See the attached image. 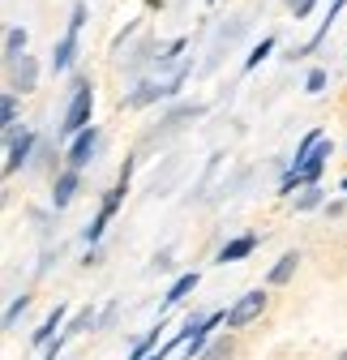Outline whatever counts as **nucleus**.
Returning a JSON list of instances; mask_svg holds the SVG:
<instances>
[{
    "mask_svg": "<svg viewBox=\"0 0 347 360\" xmlns=\"http://www.w3.org/2000/svg\"><path fill=\"white\" fill-rule=\"evenodd\" d=\"M232 352H236V343H232V339H214V347H206L197 360H232Z\"/></svg>",
    "mask_w": 347,
    "mask_h": 360,
    "instance_id": "nucleus-14",
    "label": "nucleus"
},
{
    "mask_svg": "<svg viewBox=\"0 0 347 360\" xmlns=\"http://www.w3.org/2000/svg\"><path fill=\"white\" fill-rule=\"evenodd\" d=\"M193 288H197V270H189V275H181L176 283H171V292H167V304H176V300H181V296H189Z\"/></svg>",
    "mask_w": 347,
    "mask_h": 360,
    "instance_id": "nucleus-12",
    "label": "nucleus"
},
{
    "mask_svg": "<svg viewBox=\"0 0 347 360\" xmlns=\"http://www.w3.org/2000/svg\"><path fill=\"white\" fill-rule=\"evenodd\" d=\"M73 193H77V167L60 172V180L52 185V206H56V210H60V206H69V202H73Z\"/></svg>",
    "mask_w": 347,
    "mask_h": 360,
    "instance_id": "nucleus-7",
    "label": "nucleus"
},
{
    "mask_svg": "<svg viewBox=\"0 0 347 360\" xmlns=\"http://www.w3.org/2000/svg\"><path fill=\"white\" fill-rule=\"evenodd\" d=\"M95 150H99V129H81L77 142H73V150H69V163H73V167H86Z\"/></svg>",
    "mask_w": 347,
    "mask_h": 360,
    "instance_id": "nucleus-5",
    "label": "nucleus"
},
{
    "mask_svg": "<svg viewBox=\"0 0 347 360\" xmlns=\"http://www.w3.org/2000/svg\"><path fill=\"white\" fill-rule=\"evenodd\" d=\"M0 112H5V133L18 129V124H13V112H18V95H13V90H5V95H0Z\"/></svg>",
    "mask_w": 347,
    "mask_h": 360,
    "instance_id": "nucleus-15",
    "label": "nucleus"
},
{
    "mask_svg": "<svg viewBox=\"0 0 347 360\" xmlns=\"http://www.w3.org/2000/svg\"><path fill=\"white\" fill-rule=\"evenodd\" d=\"M81 18H86V9L77 5V9H73V18H69L65 39L56 43V52H52V65H56V69H69V65H73V56H77V30H81Z\"/></svg>",
    "mask_w": 347,
    "mask_h": 360,
    "instance_id": "nucleus-3",
    "label": "nucleus"
},
{
    "mask_svg": "<svg viewBox=\"0 0 347 360\" xmlns=\"http://www.w3.org/2000/svg\"><path fill=\"white\" fill-rule=\"evenodd\" d=\"M91 322H95V318H91V313H81V318H77V322L69 326V335H77V330H86V326H91Z\"/></svg>",
    "mask_w": 347,
    "mask_h": 360,
    "instance_id": "nucleus-20",
    "label": "nucleus"
},
{
    "mask_svg": "<svg viewBox=\"0 0 347 360\" xmlns=\"http://www.w3.org/2000/svg\"><path fill=\"white\" fill-rule=\"evenodd\" d=\"M262 309H266V292H244V296H240V300L223 313V322H228L232 330H236V326H249V322H253Z\"/></svg>",
    "mask_w": 347,
    "mask_h": 360,
    "instance_id": "nucleus-2",
    "label": "nucleus"
},
{
    "mask_svg": "<svg viewBox=\"0 0 347 360\" xmlns=\"http://www.w3.org/2000/svg\"><path fill=\"white\" fill-rule=\"evenodd\" d=\"M60 322H65V304H56V309H52V318H48V322H43V326H39V330H34V339H30V343H34V347H48V343H52V335H56V326H60Z\"/></svg>",
    "mask_w": 347,
    "mask_h": 360,
    "instance_id": "nucleus-8",
    "label": "nucleus"
},
{
    "mask_svg": "<svg viewBox=\"0 0 347 360\" xmlns=\"http://www.w3.org/2000/svg\"><path fill=\"white\" fill-rule=\"evenodd\" d=\"M313 5H317V0H296V5H292V9H296V18H305V13H309Z\"/></svg>",
    "mask_w": 347,
    "mask_h": 360,
    "instance_id": "nucleus-21",
    "label": "nucleus"
},
{
    "mask_svg": "<svg viewBox=\"0 0 347 360\" xmlns=\"http://www.w3.org/2000/svg\"><path fill=\"white\" fill-rule=\"evenodd\" d=\"M5 142H9L5 172L13 176V172H22V167H26V155H30V146H34V133H30V129H9V133H5Z\"/></svg>",
    "mask_w": 347,
    "mask_h": 360,
    "instance_id": "nucleus-4",
    "label": "nucleus"
},
{
    "mask_svg": "<svg viewBox=\"0 0 347 360\" xmlns=\"http://www.w3.org/2000/svg\"><path fill=\"white\" fill-rule=\"evenodd\" d=\"M317 202H322V189H317V185H309L305 193H296V202H292V206H296V210H313Z\"/></svg>",
    "mask_w": 347,
    "mask_h": 360,
    "instance_id": "nucleus-16",
    "label": "nucleus"
},
{
    "mask_svg": "<svg viewBox=\"0 0 347 360\" xmlns=\"http://www.w3.org/2000/svg\"><path fill=\"white\" fill-rule=\"evenodd\" d=\"M339 360H347V352H343V356H339Z\"/></svg>",
    "mask_w": 347,
    "mask_h": 360,
    "instance_id": "nucleus-22",
    "label": "nucleus"
},
{
    "mask_svg": "<svg viewBox=\"0 0 347 360\" xmlns=\"http://www.w3.org/2000/svg\"><path fill=\"white\" fill-rule=\"evenodd\" d=\"M296 266H300V257H296V253H283V257L275 262V270H270V283H287V279L296 275Z\"/></svg>",
    "mask_w": 347,
    "mask_h": 360,
    "instance_id": "nucleus-11",
    "label": "nucleus"
},
{
    "mask_svg": "<svg viewBox=\"0 0 347 360\" xmlns=\"http://www.w3.org/2000/svg\"><path fill=\"white\" fill-rule=\"evenodd\" d=\"M343 189H347V180H343Z\"/></svg>",
    "mask_w": 347,
    "mask_h": 360,
    "instance_id": "nucleus-23",
    "label": "nucleus"
},
{
    "mask_svg": "<svg viewBox=\"0 0 347 360\" xmlns=\"http://www.w3.org/2000/svg\"><path fill=\"white\" fill-rule=\"evenodd\" d=\"M9 77H13V86H18V90H34L39 69H34V60H30V56H18V60H9Z\"/></svg>",
    "mask_w": 347,
    "mask_h": 360,
    "instance_id": "nucleus-6",
    "label": "nucleus"
},
{
    "mask_svg": "<svg viewBox=\"0 0 347 360\" xmlns=\"http://www.w3.org/2000/svg\"><path fill=\"white\" fill-rule=\"evenodd\" d=\"M270 48H275V39H262V43H257V48L249 52V65H244V69H257V65L270 56Z\"/></svg>",
    "mask_w": 347,
    "mask_h": 360,
    "instance_id": "nucleus-17",
    "label": "nucleus"
},
{
    "mask_svg": "<svg viewBox=\"0 0 347 360\" xmlns=\"http://www.w3.org/2000/svg\"><path fill=\"white\" fill-rule=\"evenodd\" d=\"M91 108H95V95H91V86H81L73 90V103L60 120V133H81V129H91Z\"/></svg>",
    "mask_w": 347,
    "mask_h": 360,
    "instance_id": "nucleus-1",
    "label": "nucleus"
},
{
    "mask_svg": "<svg viewBox=\"0 0 347 360\" xmlns=\"http://www.w3.org/2000/svg\"><path fill=\"white\" fill-rule=\"evenodd\" d=\"M26 304H30L26 296H18V300H9V309H5V326H13V322L22 318V313H26Z\"/></svg>",
    "mask_w": 347,
    "mask_h": 360,
    "instance_id": "nucleus-18",
    "label": "nucleus"
},
{
    "mask_svg": "<svg viewBox=\"0 0 347 360\" xmlns=\"http://www.w3.org/2000/svg\"><path fill=\"white\" fill-rule=\"evenodd\" d=\"M326 159H330V142H322L309 159H305V167H300V176H305V180H317V172L326 167Z\"/></svg>",
    "mask_w": 347,
    "mask_h": 360,
    "instance_id": "nucleus-10",
    "label": "nucleus"
},
{
    "mask_svg": "<svg viewBox=\"0 0 347 360\" xmlns=\"http://www.w3.org/2000/svg\"><path fill=\"white\" fill-rule=\"evenodd\" d=\"M305 86H309V95H317V90H322V86H326V73H322V69H313V73H309V82H305Z\"/></svg>",
    "mask_w": 347,
    "mask_h": 360,
    "instance_id": "nucleus-19",
    "label": "nucleus"
},
{
    "mask_svg": "<svg viewBox=\"0 0 347 360\" xmlns=\"http://www.w3.org/2000/svg\"><path fill=\"white\" fill-rule=\"evenodd\" d=\"M253 249H257V236H240V240H232V245L219 249V262H240V257H249Z\"/></svg>",
    "mask_w": 347,
    "mask_h": 360,
    "instance_id": "nucleus-9",
    "label": "nucleus"
},
{
    "mask_svg": "<svg viewBox=\"0 0 347 360\" xmlns=\"http://www.w3.org/2000/svg\"><path fill=\"white\" fill-rule=\"evenodd\" d=\"M26 48V30L22 26H9V39H5V60H18V52ZM26 56V52H22Z\"/></svg>",
    "mask_w": 347,
    "mask_h": 360,
    "instance_id": "nucleus-13",
    "label": "nucleus"
}]
</instances>
